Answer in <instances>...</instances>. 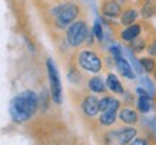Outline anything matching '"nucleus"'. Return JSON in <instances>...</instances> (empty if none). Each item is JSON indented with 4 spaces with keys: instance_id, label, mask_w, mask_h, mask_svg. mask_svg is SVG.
Wrapping results in <instances>:
<instances>
[{
    "instance_id": "obj_1",
    "label": "nucleus",
    "mask_w": 156,
    "mask_h": 145,
    "mask_svg": "<svg viewBox=\"0 0 156 145\" xmlns=\"http://www.w3.org/2000/svg\"><path fill=\"white\" fill-rule=\"evenodd\" d=\"M39 106L38 95L32 90H25L13 97L10 102V117L15 123L28 122Z\"/></svg>"
},
{
    "instance_id": "obj_2",
    "label": "nucleus",
    "mask_w": 156,
    "mask_h": 145,
    "mask_svg": "<svg viewBox=\"0 0 156 145\" xmlns=\"http://www.w3.org/2000/svg\"><path fill=\"white\" fill-rule=\"evenodd\" d=\"M81 13V7L75 2H59L56 6L52 7L51 16L54 20V25L56 28L64 29L65 26H69L78 19Z\"/></svg>"
},
{
    "instance_id": "obj_3",
    "label": "nucleus",
    "mask_w": 156,
    "mask_h": 145,
    "mask_svg": "<svg viewBox=\"0 0 156 145\" xmlns=\"http://www.w3.org/2000/svg\"><path fill=\"white\" fill-rule=\"evenodd\" d=\"M88 34H90V31H88L87 20L85 19H77L75 22L68 26L67 32H65L67 44L71 48H80L84 41H87Z\"/></svg>"
},
{
    "instance_id": "obj_4",
    "label": "nucleus",
    "mask_w": 156,
    "mask_h": 145,
    "mask_svg": "<svg viewBox=\"0 0 156 145\" xmlns=\"http://www.w3.org/2000/svg\"><path fill=\"white\" fill-rule=\"evenodd\" d=\"M77 61H78L80 68L87 72L97 74V72H100L101 70H103V60H101V57L93 50L80 51L77 55Z\"/></svg>"
},
{
    "instance_id": "obj_5",
    "label": "nucleus",
    "mask_w": 156,
    "mask_h": 145,
    "mask_svg": "<svg viewBox=\"0 0 156 145\" xmlns=\"http://www.w3.org/2000/svg\"><path fill=\"white\" fill-rule=\"evenodd\" d=\"M46 68H48V77H49V90H51V97L52 102L56 105H61L62 102V86L61 80H59V74L56 70L54 61L48 58L46 60Z\"/></svg>"
},
{
    "instance_id": "obj_6",
    "label": "nucleus",
    "mask_w": 156,
    "mask_h": 145,
    "mask_svg": "<svg viewBox=\"0 0 156 145\" xmlns=\"http://www.w3.org/2000/svg\"><path fill=\"white\" fill-rule=\"evenodd\" d=\"M100 10L103 16L108 17V19H114V17L122 16V5L117 0H103L100 6Z\"/></svg>"
},
{
    "instance_id": "obj_7",
    "label": "nucleus",
    "mask_w": 156,
    "mask_h": 145,
    "mask_svg": "<svg viewBox=\"0 0 156 145\" xmlns=\"http://www.w3.org/2000/svg\"><path fill=\"white\" fill-rule=\"evenodd\" d=\"M81 109H83L84 115L88 117H94L98 115L100 112V100L93 95H87L81 102Z\"/></svg>"
},
{
    "instance_id": "obj_8",
    "label": "nucleus",
    "mask_w": 156,
    "mask_h": 145,
    "mask_svg": "<svg viewBox=\"0 0 156 145\" xmlns=\"http://www.w3.org/2000/svg\"><path fill=\"white\" fill-rule=\"evenodd\" d=\"M140 15V10L137 7H134L133 5L126 6L122 12V16H120V25L123 26H130L133 23H137V17Z\"/></svg>"
},
{
    "instance_id": "obj_9",
    "label": "nucleus",
    "mask_w": 156,
    "mask_h": 145,
    "mask_svg": "<svg viewBox=\"0 0 156 145\" xmlns=\"http://www.w3.org/2000/svg\"><path fill=\"white\" fill-rule=\"evenodd\" d=\"M137 138L136 128H122L116 131V141L119 145H130Z\"/></svg>"
},
{
    "instance_id": "obj_10",
    "label": "nucleus",
    "mask_w": 156,
    "mask_h": 145,
    "mask_svg": "<svg viewBox=\"0 0 156 145\" xmlns=\"http://www.w3.org/2000/svg\"><path fill=\"white\" fill-rule=\"evenodd\" d=\"M119 119L123 123H127V125H136L139 122V113L132 109V107H120L119 110Z\"/></svg>"
},
{
    "instance_id": "obj_11",
    "label": "nucleus",
    "mask_w": 156,
    "mask_h": 145,
    "mask_svg": "<svg viewBox=\"0 0 156 145\" xmlns=\"http://www.w3.org/2000/svg\"><path fill=\"white\" fill-rule=\"evenodd\" d=\"M140 35H142V26H140V23H133L130 26H126L120 32V38L124 42H132V41H134Z\"/></svg>"
},
{
    "instance_id": "obj_12",
    "label": "nucleus",
    "mask_w": 156,
    "mask_h": 145,
    "mask_svg": "<svg viewBox=\"0 0 156 145\" xmlns=\"http://www.w3.org/2000/svg\"><path fill=\"white\" fill-rule=\"evenodd\" d=\"M140 15L145 19L156 16V0H142L140 2Z\"/></svg>"
},
{
    "instance_id": "obj_13",
    "label": "nucleus",
    "mask_w": 156,
    "mask_h": 145,
    "mask_svg": "<svg viewBox=\"0 0 156 145\" xmlns=\"http://www.w3.org/2000/svg\"><path fill=\"white\" fill-rule=\"evenodd\" d=\"M106 84H107V89L116 93V95H123L124 93V89H123V84L120 83V80L113 74V72H108L107 74V80H106Z\"/></svg>"
},
{
    "instance_id": "obj_14",
    "label": "nucleus",
    "mask_w": 156,
    "mask_h": 145,
    "mask_svg": "<svg viewBox=\"0 0 156 145\" xmlns=\"http://www.w3.org/2000/svg\"><path fill=\"white\" fill-rule=\"evenodd\" d=\"M137 95H139V99H137V109H139L140 113H146L151 109V97L146 93L143 89H137Z\"/></svg>"
},
{
    "instance_id": "obj_15",
    "label": "nucleus",
    "mask_w": 156,
    "mask_h": 145,
    "mask_svg": "<svg viewBox=\"0 0 156 145\" xmlns=\"http://www.w3.org/2000/svg\"><path fill=\"white\" fill-rule=\"evenodd\" d=\"M116 67L123 77L129 78V80H133L134 78V72H133V70H132V67H130V64H129L127 60H124L123 57L119 58V60H116Z\"/></svg>"
},
{
    "instance_id": "obj_16",
    "label": "nucleus",
    "mask_w": 156,
    "mask_h": 145,
    "mask_svg": "<svg viewBox=\"0 0 156 145\" xmlns=\"http://www.w3.org/2000/svg\"><path fill=\"white\" fill-rule=\"evenodd\" d=\"M104 110H120V102L112 96H104L100 99V112Z\"/></svg>"
},
{
    "instance_id": "obj_17",
    "label": "nucleus",
    "mask_w": 156,
    "mask_h": 145,
    "mask_svg": "<svg viewBox=\"0 0 156 145\" xmlns=\"http://www.w3.org/2000/svg\"><path fill=\"white\" fill-rule=\"evenodd\" d=\"M88 89L93 91V93H106L107 84L104 83V80L101 77H91L88 80Z\"/></svg>"
},
{
    "instance_id": "obj_18",
    "label": "nucleus",
    "mask_w": 156,
    "mask_h": 145,
    "mask_svg": "<svg viewBox=\"0 0 156 145\" xmlns=\"http://www.w3.org/2000/svg\"><path fill=\"white\" fill-rule=\"evenodd\" d=\"M117 112L116 110H104L100 113V117H98V121H100L101 125H104V126H110L113 123L116 122L117 119Z\"/></svg>"
},
{
    "instance_id": "obj_19",
    "label": "nucleus",
    "mask_w": 156,
    "mask_h": 145,
    "mask_svg": "<svg viewBox=\"0 0 156 145\" xmlns=\"http://www.w3.org/2000/svg\"><path fill=\"white\" fill-rule=\"evenodd\" d=\"M140 67L143 68V71H146L147 74H153V71L156 70V60L153 57H143L139 60Z\"/></svg>"
},
{
    "instance_id": "obj_20",
    "label": "nucleus",
    "mask_w": 156,
    "mask_h": 145,
    "mask_svg": "<svg viewBox=\"0 0 156 145\" xmlns=\"http://www.w3.org/2000/svg\"><path fill=\"white\" fill-rule=\"evenodd\" d=\"M130 46H132V50H133L136 54H139V52H142V51L147 50V39L143 38V36L140 35V36H137L134 41L130 42Z\"/></svg>"
},
{
    "instance_id": "obj_21",
    "label": "nucleus",
    "mask_w": 156,
    "mask_h": 145,
    "mask_svg": "<svg viewBox=\"0 0 156 145\" xmlns=\"http://www.w3.org/2000/svg\"><path fill=\"white\" fill-rule=\"evenodd\" d=\"M93 34H94L95 39L98 41V42H103V39H104V34H103V26H101L100 23V19H97L94 22V26H93Z\"/></svg>"
},
{
    "instance_id": "obj_22",
    "label": "nucleus",
    "mask_w": 156,
    "mask_h": 145,
    "mask_svg": "<svg viewBox=\"0 0 156 145\" xmlns=\"http://www.w3.org/2000/svg\"><path fill=\"white\" fill-rule=\"evenodd\" d=\"M147 54L151 57H153V58H156V34L147 42Z\"/></svg>"
},
{
    "instance_id": "obj_23",
    "label": "nucleus",
    "mask_w": 156,
    "mask_h": 145,
    "mask_svg": "<svg viewBox=\"0 0 156 145\" xmlns=\"http://www.w3.org/2000/svg\"><path fill=\"white\" fill-rule=\"evenodd\" d=\"M110 54H112L113 60L116 61L119 58H122V48H120L119 45H112V46H110Z\"/></svg>"
},
{
    "instance_id": "obj_24",
    "label": "nucleus",
    "mask_w": 156,
    "mask_h": 145,
    "mask_svg": "<svg viewBox=\"0 0 156 145\" xmlns=\"http://www.w3.org/2000/svg\"><path fill=\"white\" fill-rule=\"evenodd\" d=\"M130 145H149V141L146 139V138H139V136H137Z\"/></svg>"
},
{
    "instance_id": "obj_25",
    "label": "nucleus",
    "mask_w": 156,
    "mask_h": 145,
    "mask_svg": "<svg viewBox=\"0 0 156 145\" xmlns=\"http://www.w3.org/2000/svg\"><path fill=\"white\" fill-rule=\"evenodd\" d=\"M117 2L122 6H124V7H126V6H130V0H117Z\"/></svg>"
},
{
    "instance_id": "obj_26",
    "label": "nucleus",
    "mask_w": 156,
    "mask_h": 145,
    "mask_svg": "<svg viewBox=\"0 0 156 145\" xmlns=\"http://www.w3.org/2000/svg\"><path fill=\"white\" fill-rule=\"evenodd\" d=\"M153 78H155V81H156V70L153 71Z\"/></svg>"
},
{
    "instance_id": "obj_27",
    "label": "nucleus",
    "mask_w": 156,
    "mask_h": 145,
    "mask_svg": "<svg viewBox=\"0 0 156 145\" xmlns=\"http://www.w3.org/2000/svg\"><path fill=\"white\" fill-rule=\"evenodd\" d=\"M49 2H56V0H49Z\"/></svg>"
}]
</instances>
